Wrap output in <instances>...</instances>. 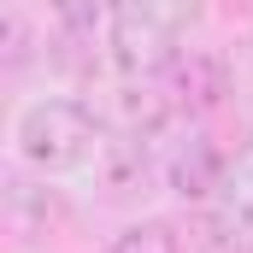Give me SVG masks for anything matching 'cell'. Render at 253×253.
<instances>
[{
    "label": "cell",
    "mask_w": 253,
    "mask_h": 253,
    "mask_svg": "<svg viewBox=\"0 0 253 253\" xmlns=\"http://www.w3.org/2000/svg\"><path fill=\"white\" fill-rule=\"evenodd\" d=\"M100 147H106V118L77 94H36L12 118V153L42 177L88 171Z\"/></svg>",
    "instance_id": "1"
},
{
    "label": "cell",
    "mask_w": 253,
    "mask_h": 253,
    "mask_svg": "<svg viewBox=\"0 0 253 253\" xmlns=\"http://www.w3.org/2000/svg\"><path fill=\"white\" fill-rule=\"evenodd\" d=\"M159 183L177 194V200H189V206H206V200H218L224 183H230V159L218 153V141L206 129H189L159 159Z\"/></svg>",
    "instance_id": "2"
},
{
    "label": "cell",
    "mask_w": 253,
    "mask_h": 253,
    "mask_svg": "<svg viewBox=\"0 0 253 253\" xmlns=\"http://www.w3.org/2000/svg\"><path fill=\"white\" fill-rule=\"evenodd\" d=\"M159 83H165V94H171L177 112H212L230 94V59L218 47H183Z\"/></svg>",
    "instance_id": "3"
},
{
    "label": "cell",
    "mask_w": 253,
    "mask_h": 253,
    "mask_svg": "<svg viewBox=\"0 0 253 253\" xmlns=\"http://www.w3.org/2000/svg\"><path fill=\"white\" fill-rule=\"evenodd\" d=\"M94 171V189L100 200H135V194L153 189V177H159V159H153V147H147V135H106V147H100V159L88 165Z\"/></svg>",
    "instance_id": "4"
},
{
    "label": "cell",
    "mask_w": 253,
    "mask_h": 253,
    "mask_svg": "<svg viewBox=\"0 0 253 253\" xmlns=\"http://www.w3.org/2000/svg\"><path fill=\"white\" fill-rule=\"evenodd\" d=\"M106 253H183V230L171 218H135L106 242Z\"/></svg>",
    "instance_id": "5"
},
{
    "label": "cell",
    "mask_w": 253,
    "mask_h": 253,
    "mask_svg": "<svg viewBox=\"0 0 253 253\" xmlns=\"http://www.w3.org/2000/svg\"><path fill=\"white\" fill-rule=\"evenodd\" d=\"M224 218L236 230H253V153L230 171V183H224Z\"/></svg>",
    "instance_id": "6"
},
{
    "label": "cell",
    "mask_w": 253,
    "mask_h": 253,
    "mask_svg": "<svg viewBox=\"0 0 253 253\" xmlns=\"http://www.w3.org/2000/svg\"><path fill=\"white\" fill-rule=\"evenodd\" d=\"M0 42H6V71H18V65L30 59V18L24 12H0Z\"/></svg>",
    "instance_id": "7"
}]
</instances>
